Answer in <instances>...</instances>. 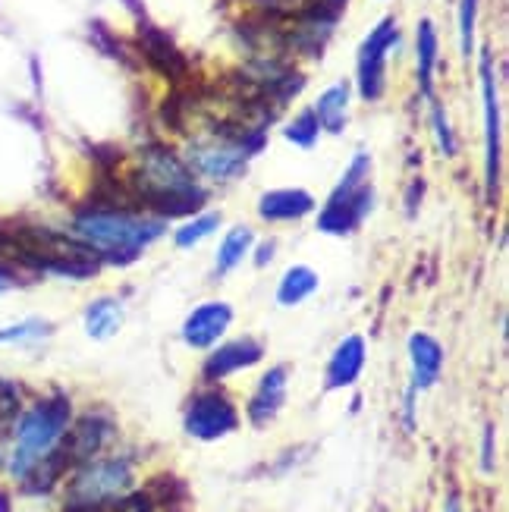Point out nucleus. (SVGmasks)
<instances>
[{
    "label": "nucleus",
    "mask_w": 509,
    "mask_h": 512,
    "mask_svg": "<svg viewBox=\"0 0 509 512\" xmlns=\"http://www.w3.org/2000/svg\"><path fill=\"white\" fill-rule=\"evenodd\" d=\"M220 227V214H198V217H192L189 224H183L180 230H176V246L180 249H192V246H198L205 236H211L214 230Z\"/></svg>",
    "instance_id": "obj_21"
},
{
    "label": "nucleus",
    "mask_w": 509,
    "mask_h": 512,
    "mask_svg": "<svg viewBox=\"0 0 509 512\" xmlns=\"http://www.w3.org/2000/svg\"><path fill=\"white\" fill-rule=\"evenodd\" d=\"M481 469L494 472V428H484V443H481Z\"/></svg>",
    "instance_id": "obj_26"
},
{
    "label": "nucleus",
    "mask_w": 509,
    "mask_h": 512,
    "mask_svg": "<svg viewBox=\"0 0 509 512\" xmlns=\"http://www.w3.org/2000/svg\"><path fill=\"white\" fill-rule=\"evenodd\" d=\"M139 198L158 214H186L202 205V192L195 186L192 170L167 148H145L136 167Z\"/></svg>",
    "instance_id": "obj_1"
},
{
    "label": "nucleus",
    "mask_w": 509,
    "mask_h": 512,
    "mask_svg": "<svg viewBox=\"0 0 509 512\" xmlns=\"http://www.w3.org/2000/svg\"><path fill=\"white\" fill-rule=\"evenodd\" d=\"M415 57H418V82H422V92L431 95V79H434V66H437V32H434L431 19L418 22Z\"/></svg>",
    "instance_id": "obj_19"
},
{
    "label": "nucleus",
    "mask_w": 509,
    "mask_h": 512,
    "mask_svg": "<svg viewBox=\"0 0 509 512\" xmlns=\"http://www.w3.org/2000/svg\"><path fill=\"white\" fill-rule=\"evenodd\" d=\"M239 425V415L233 409V403L224 393H198L189 412H186V431L198 440H217V437H227L233 428Z\"/></svg>",
    "instance_id": "obj_7"
},
{
    "label": "nucleus",
    "mask_w": 509,
    "mask_h": 512,
    "mask_svg": "<svg viewBox=\"0 0 509 512\" xmlns=\"http://www.w3.org/2000/svg\"><path fill=\"white\" fill-rule=\"evenodd\" d=\"M123 324V305L117 299H95L85 311V330L92 340H107L114 337Z\"/></svg>",
    "instance_id": "obj_17"
},
{
    "label": "nucleus",
    "mask_w": 509,
    "mask_h": 512,
    "mask_svg": "<svg viewBox=\"0 0 509 512\" xmlns=\"http://www.w3.org/2000/svg\"><path fill=\"white\" fill-rule=\"evenodd\" d=\"M283 399H286V368L277 365L271 368L268 374L261 377V384L252 396V403H249V418H252V425H268V421L280 412L283 406Z\"/></svg>",
    "instance_id": "obj_15"
},
{
    "label": "nucleus",
    "mask_w": 509,
    "mask_h": 512,
    "mask_svg": "<svg viewBox=\"0 0 509 512\" xmlns=\"http://www.w3.org/2000/svg\"><path fill=\"white\" fill-rule=\"evenodd\" d=\"M475 19H478V0H462L459 7V38H462V54H472L475 48Z\"/></svg>",
    "instance_id": "obj_24"
},
{
    "label": "nucleus",
    "mask_w": 509,
    "mask_h": 512,
    "mask_svg": "<svg viewBox=\"0 0 509 512\" xmlns=\"http://www.w3.org/2000/svg\"><path fill=\"white\" fill-rule=\"evenodd\" d=\"M233 324V308L227 302L198 305L183 324V340L195 349H211Z\"/></svg>",
    "instance_id": "obj_10"
},
{
    "label": "nucleus",
    "mask_w": 509,
    "mask_h": 512,
    "mask_svg": "<svg viewBox=\"0 0 509 512\" xmlns=\"http://www.w3.org/2000/svg\"><path fill=\"white\" fill-rule=\"evenodd\" d=\"M431 123H434V136H437L440 151L450 158V154L456 151V139H453V129H450V120H447V110L440 104H434V110H431Z\"/></svg>",
    "instance_id": "obj_25"
},
{
    "label": "nucleus",
    "mask_w": 509,
    "mask_h": 512,
    "mask_svg": "<svg viewBox=\"0 0 509 512\" xmlns=\"http://www.w3.org/2000/svg\"><path fill=\"white\" fill-rule=\"evenodd\" d=\"M362 365H365V340L346 337L327 365V390H340V387L356 384L362 374Z\"/></svg>",
    "instance_id": "obj_14"
},
{
    "label": "nucleus",
    "mask_w": 509,
    "mask_h": 512,
    "mask_svg": "<svg viewBox=\"0 0 509 512\" xmlns=\"http://www.w3.org/2000/svg\"><path fill=\"white\" fill-rule=\"evenodd\" d=\"M321 136V123L315 117V110H302L299 117H293V123L286 126V139L299 148H315Z\"/></svg>",
    "instance_id": "obj_22"
},
{
    "label": "nucleus",
    "mask_w": 509,
    "mask_h": 512,
    "mask_svg": "<svg viewBox=\"0 0 509 512\" xmlns=\"http://www.w3.org/2000/svg\"><path fill=\"white\" fill-rule=\"evenodd\" d=\"M261 343L252 340V337H242V340H233V343H224L217 352L208 355L205 362V377L208 381H220V377H230L242 368H252L261 362Z\"/></svg>",
    "instance_id": "obj_11"
},
{
    "label": "nucleus",
    "mask_w": 509,
    "mask_h": 512,
    "mask_svg": "<svg viewBox=\"0 0 509 512\" xmlns=\"http://www.w3.org/2000/svg\"><path fill=\"white\" fill-rule=\"evenodd\" d=\"M447 512H459V503H456V497H450V503H447Z\"/></svg>",
    "instance_id": "obj_29"
},
{
    "label": "nucleus",
    "mask_w": 509,
    "mask_h": 512,
    "mask_svg": "<svg viewBox=\"0 0 509 512\" xmlns=\"http://www.w3.org/2000/svg\"><path fill=\"white\" fill-rule=\"evenodd\" d=\"M66 428H70V399L51 396L35 403L26 415L16 421V443L10 456V472L13 478H26L35 465L57 450Z\"/></svg>",
    "instance_id": "obj_2"
},
{
    "label": "nucleus",
    "mask_w": 509,
    "mask_h": 512,
    "mask_svg": "<svg viewBox=\"0 0 509 512\" xmlns=\"http://www.w3.org/2000/svg\"><path fill=\"white\" fill-rule=\"evenodd\" d=\"M312 208H315V198L305 189H271V192H264L261 202H258V214L264 220H274V224H283V220H299Z\"/></svg>",
    "instance_id": "obj_12"
},
{
    "label": "nucleus",
    "mask_w": 509,
    "mask_h": 512,
    "mask_svg": "<svg viewBox=\"0 0 509 512\" xmlns=\"http://www.w3.org/2000/svg\"><path fill=\"white\" fill-rule=\"evenodd\" d=\"M312 110H315L321 129L340 132L346 126V110H349V82L330 85L327 92H321V98H318V104Z\"/></svg>",
    "instance_id": "obj_16"
},
{
    "label": "nucleus",
    "mask_w": 509,
    "mask_h": 512,
    "mask_svg": "<svg viewBox=\"0 0 509 512\" xmlns=\"http://www.w3.org/2000/svg\"><path fill=\"white\" fill-rule=\"evenodd\" d=\"M274 252H277V249H274V239H268V246H261V249H258L255 264H258V267H264V261H271V258H274Z\"/></svg>",
    "instance_id": "obj_27"
},
{
    "label": "nucleus",
    "mask_w": 509,
    "mask_h": 512,
    "mask_svg": "<svg viewBox=\"0 0 509 512\" xmlns=\"http://www.w3.org/2000/svg\"><path fill=\"white\" fill-rule=\"evenodd\" d=\"M252 246H255V233L249 227H233L224 236V242L217 246V274L224 277L233 271V267H239L242 258L252 252Z\"/></svg>",
    "instance_id": "obj_20"
},
{
    "label": "nucleus",
    "mask_w": 509,
    "mask_h": 512,
    "mask_svg": "<svg viewBox=\"0 0 509 512\" xmlns=\"http://www.w3.org/2000/svg\"><path fill=\"white\" fill-rule=\"evenodd\" d=\"M51 333V324L48 321H38V318H29L22 324H13V327H4L0 330V343H26V340H41Z\"/></svg>",
    "instance_id": "obj_23"
},
{
    "label": "nucleus",
    "mask_w": 509,
    "mask_h": 512,
    "mask_svg": "<svg viewBox=\"0 0 509 512\" xmlns=\"http://www.w3.org/2000/svg\"><path fill=\"white\" fill-rule=\"evenodd\" d=\"M10 286V274L4 271V267H0V289H7Z\"/></svg>",
    "instance_id": "obj_28"
},
{
    "label": "nucleus",
    "mask_w": 509,
    "mask_h": 512,
    "mask_svg": "<svg viewBox=\"0 0 509 512\" xmlns=\"http://www.w3.org/2000/svg\"><path fill=\"white\" fill-rule=\"evenodd\" d=\"M318 274L312 271L308 264H296V267H290V271L283 274V280H280V286H277V302L280 305H299V302H305L308 296L315 293L318 289Z\"/></svg>",
    "instance_id": "obj_18"
},
{
    "label": "nucleus",
    "mask_w": 509,
    "mask_h": 512,
    "mask_svg": "<svg viewBox=\"0 0 509 512\" xmlns=\"http://www.w3.org/2000/svg\"><path fill=\"white\" fill-rule=\"evenodd\" d=\"M114 434V421L104 418V415H82L76 421V428H70V434H63L60 450L70 459V465H82V462H92L101 447Z\"/></svg>",
    "instance_id": "obj_9"
},
{
    "label": "nucleus",
    "mask_w": 509,
    "mask_h": 512,
    "mask_svg": "<svg viewBox=\"0 0 509 512\" xmlns=\"http://www.w3.org/2000/svg\"><path fill=\"white\" fill-rule=\"evenodd\" d=\"M189 170L211 183H230L246 170V145L230 139H208L189 148Z\"/></svg>",
    "instance_id": "obj_6"
},
{
    "label": "nucleus",
    "mask_w": 509,
    "mask_h": 512,
    "mask_svg": "<svg viewBox=\"0 0 509 512\" xmlns=\"http://www.w3.org/2000/svg\"><path fill=\"white\" fill-rule=\"evenodd\" d=\"M409 355H412V371H415V390H428L437 384L440 368H444V349L428 333H412L409 337Z\"/></svg>",
    "instance_id": "obj_13"
},
{
    "label": "nucleus",
    "mask_w": 509,
    "mask_h": 512,
    "mask_svg": "<svg viewBox=\"0 0 509 512\" xmlns=\"http://www.w3.org/2000/svg\"><path fill=\"white\" fill-rule=\"evenodd\" d=\"M132 487V469L126 459H101V462H82L70 487H66V500L70 509H104Z\"/></svg>",
    "instance_id": "obj_4"
},
{
    "label": "nucleus",
    "mask_w": 509,
    "mask_h": 512,
    "mask_svg": "<svg viewBox=\"0 0 509 512\" xmlns=\"http://www.w3.org/2000/svg\"><path fill=\"white\" fill-rule=\"evenodd\" d=\"M400 41V26L396 19H384L374 26V32L365 38L362 51H359V92L365 101H378L384 95V82H387V54L393 51V44Z\"/></svg>",
    "instance_id": "obj_5"
},
{
    "label": "nucleus",
    "mask_w": 509,
    "mask_h": 512,
    "mask_svg": "<svg viewBox=\"0 0 509 512\" xmlns=\"http://www.w3.org/2000/svg\"><path fill=\"white\" fill-rule=\"evenodd\" d=\"M73 230L98 252L110 255H132L145 249L151 239H158L164 233V224L154 217L142 214H126V211H82L73 220Z\"/></svg>",
    "instance_id": "obj_3"
},
{
    "label": "nucleus",
    "mask_w": 509,
    "mask_h": 512,
    "mask_svg": "<svg viewBox=\"0 0 509 512\" xmlns=\"http://www.w3.org/2000/svg\"><path fill=\"white\" fill-rule=\"evenodd\" d=\"M481 101H484V145H488V192L497 195L500 183V107H497V79L491 54L481 51Z\"/></svg>",
    "instance_id": "obj_8"
}]
</instances>
